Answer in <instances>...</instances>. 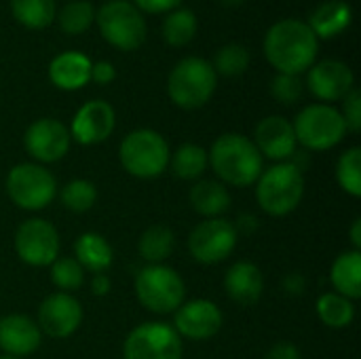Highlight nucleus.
<instances>
[{
	"mask_svg": "<svg viewBox=\"0 0 361 359\" xmlns=\"http://www.w3.org/2000/svg\"><path fill=\"white\" fill-rule=\"evenodd\" d=\"M317 49L319 38L300 19H281L264 36V55L279 74L298 76L309 70L317 57Z\"/></svg>",
	"mask_w": 361,
	"mask_h": 359,
	"instance_id": "f257e3e1",
	"label": "nucleus"
},
{
	"mask_svg": "<svg viewBox=\"0 0 361 359\" xmlns=\"http://www.w3.org/2000/svg\"><path fill=\"white\" fill-rule=\"evenodd\" d=\"M207 157L216 176L228 186H252L262 174V154L254 142L241 133L220 135Z\"/></svg>",
	"mask_w": 361,
	"mask_h": 359,
	"instance_id": "f03ea898",
	"label": "nucleus"
},
{
	"mask_svg": "<svg viewBox=\"0 0 361 359\" xmlns=\"http://www.w3.org/2000/svg\"><path fill=\"white\" fill-rule=\"evenodd\" d=\"M305 195V176L294 163H277L271 169L262 171L256 182V201L258 205L275 218L292 214Z\"/></svg>",
	"mask_w": 361,
	"mask_h": 359,
	"instance_id": "7ed1b4c3",
	"label": "nucleus"
},
{
	"mask_svg": "<svg viewBox=\"0 0 361 359\" xmlns=\"http://www.w3.org/2000/svg\"><path fill=\"white\" fill-rule=\"evenodd\" d=\"M218 85V74L203 57H186L173 66L167 78V93L178 108L195 110L205 106Z\"/></svg>",
	"mask_w": 361,
	"mask_h": 359,
	"instance_id": "20e7f679",
	"label": "nucleus"
},
{
	"mask_svg": "<svg viewBox=\"0 0 361 359\" xmlns=\"http://www.w3.org/2000/svg\"><path fill=\"white\" fill-rule=\"evenodd\" d=\"M121 165L127 174L140 180L159 178L171 159L167 140L154 129H135L131 131L118 148Z\"/></svg>",
	"mask_w": 361,
	"mask_h": 359,
	"instance_id": "39448f33",
	"label": "nucleus"
},
{
	"mask_svg": "<svg viewBox=\"0 0 361 359\" xmlns=\"http://www.w3.org/2000/svg\"><path fill=\"white\" fill-rule=\"evenodd\" d=\"M102 36L121 51H135L146 40V19L142 11L127 0H108L95 11Z\"/></svg>",
	"mask_w": 361,
	"mask_h": 359,
	"instance_id": "423d86ee",
	"label": "nucleus"
},
{
	"mask_svg": "<svg viewBox=\"0 0 361 359\" xmlns=\"http://www.w3.org/2000/svg\"><path fill=\"white\" fill-rule=\"evenodd\" d=\"M135 296L152 313H173L186 296L184 279L165 264H148L135 277Z\"/></svg>",
	"mask_w": 361,
	"mask_h": 359,
	"instance_id": "0eeeda50",
	"label": "nucleus"
},
{
	"mask_svg": "<svg viewBox=\"0 0 361 359\" xmlns=\"http://www.w3.org/2000/svg\"><path fill=\"white\" fill-rule=\"evenodd\" d=\"M292 127L296 142L309 150H330L341 144L347 133L343 114L328 104H311L302 108Z\"/></svg>",
	"mask_w": 361,
	"mask_h": 359,
	"instance_id": "6e6552de",
	"label": "nucleus"
},
{
	"mask_svg": "<svg viewBox=\"0 0 361 359\" xmlns=\"http://www.w3.org/2000/svg\"><path fill=\"white\" fill-rule=\"evenodd\" d=\"M6 195L19 209L38 212L55 199L57 182L47 167L38 163H19L6 176Z\"/></svg>",
	"mask_w": 361,
	"mask_h": 359,
	"instance_id": "1a4fd4ad",
	"label": "nucleus"
},
{
	"mask_svg": "<svg viewBox=\"0 0 361 359\" xmlns=\"http://www.w3.org/2000/svg\"><path fill=\"white\" fill-rule=\"evenodd\" d=\"M239 233L237 226L224 218H205L188 235V252L201 264H218L226 260L235 245Z\"/></svg>",
	"mask_w": 361,
	"mask_h": 359,
	"instance_id": "9d476101",
	"label": "nucleus"
},
{
	"mask_svg": "<svg viewBox=\"0 0 361 359\" xmlns=\"http://www.w3.org/2000/svg\"><path fill=\"white\" fill-rule=\"evenodd\" d=\"M125 359H182V341L173 326L148 322L133 328L123 345Z\"/></svg>",
	"mask_w": 361,
	"mask_h": 359,
	"instance_id": "9b49d317",
	"label": "nucleus"
},
{
	"mask_svg": "<svg viewBox=\"0 0 361 359\" xmlns=\"http://www.w3.org/2000/svg\"><path fill=\"white\" fill-rule=\"evenodd\" d=\"M15 252L30 267H51L59 254V233L42 218H30L15 233Z\"/></svg>",
	"mask_w": 361,
	"mask_h": 359,
	"instance_id": "f8f14e48",
	"label": "nucleus"
},
{
	"mask_svg": "<svg viewBox=\"0 0 361 359\" xmlns=\"http://www.w3.org/2000/svg\"><path fill=\"white\" fill-rule=\"evenodd\" d=\"M70 142H72L70 129L57 118L34 121L23 135V146L27 154L34 161H38V165L55 163L63 159L70 150Z\"/></svg>",
	"mask_w": 361,
	"mask_h": 359,
	"instance_id": "ddd939ff",
	"label": "nucleus"
},
{
	"mask_svg": "<svg viewBox=\"0 0 361 359\" xmlns=\"http://www.w3.org/2000/svg\"><path fill=\"white\" fill-rule=\"evenodd\" d=\"M38 328L51 339H68L82 324L80 303L66 292H55L38 307Z\"/></svg>",
	"mask_w": 361,
	"mask_h": 359,
	"instance_id": "4468645a",
	"label": "nucleus"
},
{
	"mask_svg": "<svg viewBox=\"0 0 361 359\" xmlns=\"http://www.w3.org/2000/svg\"><path fill=\"white\" fill-rule=\"evenodd\" d=\"M173 330L182 339L190 341H207L216 336L222 328V311L216 303L205 298H195L182 303L176 311Z\"/></svg>",
	"mask_w": 361,
	"mask_h": 359,
	"instance_id": "2eb2a0df",
	"label": "nucleus"
},
{
	"mask_svg": "<svg viewBox=\"0 0 361 359\" xmlns=\"http://www.w3.org/2000/svg\"><path fill=\"white\" fill-rule=\"evenodd\" d=\"M116 125V114L114 108L104 102V99H91L78 108V112L72 118L70 135L82 144V146H93L110 138Z\"/></svg>",
	"mask_w": 361,
	"mask_h": 359,
	"instance_id": "dca6fc26",
	"label": "nucleus"
},
{
	"mask_svg": "<svg viewBox=\"0 0 361 359\" xmlns=\"http://www.w3.org/2000/svg\"><path fill=\"white\" fill-rule=\"evenodd\" d=\"M353 72L345 61L338 59H324L309 70L307 85L311 93L322 102H338L353 89Z\"/></svg>",
	"mask_w": 361,
	"mask_h": 359,
	"instance_id": "f3484780",
	"label": "nucleus"
},
{
	"mask_svg": "<svg viewBox=\"0 0 361 359\" xmlns=\"http://www.w3.org/2000/svg\"><path fill=\"white\" fill-rule=\"evenodd\" d=\"M252 142L260 154H264L267 159H273V161H281V163L286 159L294 157L296 144H298L292 123L277 114L267 116L256 125Z\"/></svg>",
	"mask_w": 361,
	"mask_h": 359,
	"instance_id": "a211bd4d",
	"label": "nucleus"
},
{
	"mask_svg": "<svg viewBox=\"0 0 361 359\" xmlns=\"http://www.w3.org/2000/svg\"><path fill=\"white\" fill-rule=\"evenodd\" d=\"M40 347V328L27 315H6L0 320V349L4 355L23 358Z\"/></svg>",
	"mask_w": 361,
	"mask_h": 359,
	"instance_id": "6ab92c4d",
	"label": "nucleus"
},
{
	"mask_svg": "<svg viewBox=\"0 0 361 359\" xmlns=\"http://www.w3.org/2000/svg\"><path fill=\"white\" fill-rule=\"evenodd\" d=\"M224 290L241 307H252L260 300L264 292L262 271L254 262H235L224 275Z\"/></svg>",
	"mask_w": 361,
	"mask_h": 359,
	"instance_id": "aec40b11",
	"label": "nucleus"
},
{
	"mask_svg": "<svg viewBox=\"0 0 361 359\" xmlns=\"http://www.w3.org/2000/svg\"><path fill=\"white\" fill-rule=\"evenodd\" d=\"M49 78L57 89L76 91L91 80V59L80 51H63L53 57Z\"/></svg>",
	"mask_w": 361,
	"mask_h": 359,
	"instance_id": "412c9836",
	"label": "nucleus"
},
{
	"mask_svg": "<svg viewBox=\"0 0 361 359\" xmlns=\"http://www.w3.org/2000/svg\"><path fill=\"white\" fill-rule=\"evenodd\" d=\"M351 6L343 0L322 2L309 17V28L317 38H334L351 25Z\"/></svg>",
	"mask_w": 361,
	"mask_h": 359,
	"instance_id": "4be33fe9",
	"label": "nucleus"
},
{
	"mask_svg": "<svg viewBox=\"0 0 361 359\" xmlns=\"http://www.w3.org/2000/svg\"><path fill=\"white\" fill-rule=\"evenodd\" d=\"M74 260L91 273H106L114 262L112 245L99 233H82L74 243Z\"/></svg>",
	"mask_w": 361,
	"mask_h": 359,
	"instance_id": "5701e85b",
	"label": "nucleus"
},
{
	"mask_svg": "<svg viewBox=\"0 0 361 359\" xmlns=\"http://www.w3.org/2000/svg\"><path fill=\"white\" fill-rule=\"evenodd\" d=\"M188 199L192 209L205 218H220L231 207V193L218 180H199L190 188Z\"/></svg>",
	"mask_w": 361,
	"mask_h": 359,
	"instance_id": "b1692460",
	"label": "nucleus"
},
{
	"mask_svg": "<svg viewBox=\"0 0 361 359\" xmlns=\"http://www.w3.org/2000/svg\"><path fill=\"white\" fill-rule=\"evenodd\" d=\"M330 281L336 290V294L357 300L361 296V252L349 250L336 256L330 271Z\"/></svg>",
	"mask_w": 361,
	"mask_h": 359,
	"instance_id": "393cba45",
	"label": "nucleus"
},
{
	"mask_svg": "<svg viewBox=\"0 0 361 359\" xmlns=\"http://www.w3.org/2000/svg\"><path fill=\"white\" fill-rule=\"evenodd\" d=\"M176 248V235L165 224H152L148 226L137 243L140 256L150 264H163Z\"/></svg>",
	"mask_w": 361,
	"mask_h": 359,
	"instance_id": "a878e982",
	"label": "nucleus"
},
{
	"mask_svg": "<svg viewBox=\"0 0 361 359\" xmlns=\"http://www.w3.org/2000/svg\"><path fill=\"white\" fill-rule=\"evenodd\" d=\"M317 317L328 328H334V330L347 328L355 320L353 300H349L336 292H326L317 298Z\"/></svg>",
	"mask_w": 361,
	"mask_h": 359,
	"instance_id": "bb28decb",
	"label": "nucleus"
},
{
	"mask_svg": "<svg viewBox=\"0 0 361 359\" xmlns=\"http://www.w3.org/2000/svg\"><path fill=\"white\" fill-rule=\"evenodd\" d=\"M11 11L15 19L30 30L51 25L57 15L55 0H11Z\"/></svg>",
	"mask_w": 361,
	"mask_h": 359,
	"instance_id": "cd10ccee",
	"label": "nucleus"
},
{
	"mask_svg": "<svg viewBox=\"0 0 361 359\" xmlns=\"http://www.w3.org/2000/svg\"><path fill=\"white\" fill-rule=\"evenodd\" d=\"M169 161L171 171L182 180H199L209 165L207 150L199 144H182Z\"/></svg>",
	"mask_w": 361,
	"mask_h": 359,
	"instance_id": "c85d7f7f",
	"label": "nucleus"
},
{
	"mask_svg": "<svg viewBox=\"0 0 361 359\" xmlns=\"http://www.w3.org/2000/svg\"><path fill=\"white\" fill-rule=\"evenodd\" d=\"M197 34V17L190 8H173L163 21V38L171 47L188 44Z\"/></svg>",
	"mask_w": 361,
	"mask_h": 359,
	"instance_id": "c756f323",
	"label": "nucleus"
},
{
	"mask_svg": "<svg viewBox=\"0 0 361 359\" xmlns=\"http://www.w3.org/2000/svg\"><path fill=\"white\" fill-rule=\"evenodd\" d=\"M59 199H61V203H63V207H66L68 212L85 214V212H89V209L95 205V201H97V188H95L93 182L82 180V178L70 180V182L61 188Z\"/></svg>",
	"mask_w": 361,
	"mask_h": 359,
	"instance_id": "7c9ffc66",
	"label": "nucleus"
},
{
	"mask_svg": "<svg viewBox=\"0 0 361 359\" xmlns=\"http://www.w3.org/2000/svg\"><path fill=\"white\" fill-rule=\"evenodd\" d=\"M250 51L239 44V42H228L224 44L218 53H216V59L212 63L214 72L216 74H222V76H228V78H235L239 74H243L247 68H250Z\"/></svg>",
	"mask_w": 361,
	"mask_h": 359,
	"instance_id": "2f4dec72",
	"label": "nucleus"
},
{
	"mask_svg": "<svg viewBox=\"0 0 361 359\" xmlns=\"http://www.w3.org/2000/svg\"><path fill=\"white\" fill-rule=\"evenodd\" d=\"M336 180L347 195L355 199L361 197V148L353 146L338 159Z\"/></svg>",
	"mask_w": 361,
	"mask_h": 359,
	"instance_id": "473e14b6",
	"label": "nucleus"
},
{
	"mask_svg": "<svg viewBox=\"0 0 361 359\" xmlns=\"http://www.w3.org/2000/svg\"><path fill=\"white\" fill-rule=\"evenodd\" d=\"M95 19V8L89 0H74L68 2L59 11V28L66 34H82Z\"/></svg>",
	"mask_w": 361,
	"mask_h": 359,
	"instance_id": "72a5a7b5",
	"label": "nucleus"
},
{
	"mask_svg": "<svg viewBox=\"0 0 361 359\" xmlns=\"http://www.w3.org/2000/svg\"><path fill=\"white\" fill-rule=\"evenodd\" d=\"M51 281L61 292L70 294L74 290H80L85 284V269L74 258H57L51 264Z\"/></svg>",
	"mask_w": 361,
	"mask_h": 359,
	"instance_id": "f704fd0d",
	"label": "nucleus"
},
{
	"mask_svg": "<svg viewBox=\"0 0 361 359\" xmlns=\"http://www.w3.org/2000/svg\"><path fill=\"white\" fill-rule=\"evenodd\" d=\"M271 93L277 102L292 106L302 97V80L294 74H277L271 80Z\"/></svg>",
	"mask_w": 361,
	"mask_h": 359,
	"instance_id": "c9c22d12",
	"label": "nucleus"
},
{
	"mask_svg": "<svg viewBox=\"0 0 361 359\" xmlns=\"http://www.w3.org/2000/svg\"><path fill=\"white\" fill-rule=\"evenodd\" d=\"M345 106H343V118H345V125H347V131H353L357 133L361 129V93L360 89H351L347 95H345Z\"/></svg>",
	"mask_w": 361,
	"mask_h": 359,
	"instance_id": "e433bc0d",
	"label": "nucleus"
},
{
	"mask_svg": "<svg viewBox=\"0 0 361 359\" xmlns=\"http://www.w3.org/2000/svg\"><path fill=\"white\" fill-rule=\"evenodd\" d=\"M116 78V68L110 61H95L91 63V80L97 85H108Z\"/></svg>",
	"mask_w": 361,
	"mask_h": 359,
	"instance_id": "4c0bfd02",
	"label": "nucleus"
},
{
	"mask_svg": "<svg viewBox=\"0 0 361 359\" xmlns=\"http://www.w3.org/2000/svg\"><path fill=\"white\" fill-rule=\"evenodd\" d=\"M182 0H133V4L140 8V11H146V13H165V11H173L178 8Z\"/></svg>",
	"mask_w": 361,
	"mask_h": 359,
	"instance_id": "58836bf2",
	"label": "nucleus"
},
{
	"mask_svg": "<svg viewBox=\"0 0 361 359\" xmlns=\"http://www.w3.org/2000/svg\"><path fill=\"white\" fill-rule=\"evenodd\" d=\"M264 359H302V355H300L296 345H292V343H277V345L271 347V351L267 353Z\"/></svg>",
	"mask_w": 361,
	"mask_h": 359,
	"instance_id": "ea45409f",
	"label": "nucleus"
},
{
	"mask_svg": "<svg viewBox=\"0 0 361 359\" xmlns=\"http://www.w3.org/2000/svg\"><path fill=\"white\" fill-rule=\"evenodd\" d=\"M283 288L288 290V294H302L305 290V277L300 273H290L283 281Z\"/></svg>",
	"mask_w": 361,
	"mask_h": 359,
	"instance_id": "a19ab883",
	"label": "nucleus"
},
{
	"mask_svg": "<svg viewBox=\"0 0 361 359\" xmlns=\"http://www.w3.org/2000/svg\"><path fill=\"white\" fill-rule=\"evenodd\" d=\"M91 288H93V294H95V296H106V294L110 292V288H112L110 277H108L106 273H97V275L93 277V281H91Z\"/></svg>",
	"mask_w": 361,
	"mask_h": 359,
	"instance_id": "79ce46f5",
	"label": "nucleus"
},
{
	"mask_svg": "<svg viewBox=\"0 0 361 359\" xmlns=\"http://www.w3.org/2000/svg\"><path fill=\"white\" fill-rule=\"evenodd\" d=\"M351 243H353V250H360L361 248V220L357 218L351 226Z\"/></svg>",
	"mask_w": 361,
	"mask_h": 359,
	"instance_id": "37998d69",
	"label": "nucleus"
},
{
	"mask_svg": "<svg viewBox=\"0 0 361 359\" xmlns=\"http://www.w3.org/2000/svg\"><path fill=\"white\" fill-rule=\"evenodd\" d=\"M224 6H239V4H243L245 0H220Z\"/></svg>",
	"mask_w": 361,
	"mask_h": 359,
	"instance_id": "c03bdc74",
	"label": "nucleus"
},
{
	"mask_svg": "<svg viewBox=\"0 0 361 359\" xmlns=\"http://www.w3.org/2000/svg\"><path fill=\"white\" fill-rule=\"evenodd\" d=\"M0 359H17V358H11V355H2Z\"/></svg>",
	"mask_w": 361,
	"mask_h": 359,
	"instance_id": "a18cd8bd",
	"label": "nucleus"
}]
</instances>
